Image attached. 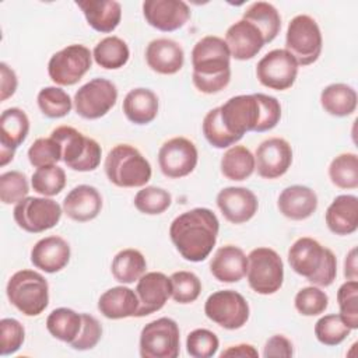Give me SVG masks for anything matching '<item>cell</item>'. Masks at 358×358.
Returning a JSON list of instances; mask_svg holds the SVG:
<instances>
[{
  "label": "cell",
  "instance_id": "cell-1",
  "mask_svg": "<svg viewBox=\"0 0 358 358\" xmlns=\"http://www.w3.org/2000/svg\"><path fill=\"white\" fill-rule=\"evenodd\" d=\"M220 231L217 215L206 207L178 215L169 227V236L179 255L189 262H203L215 246Z\"/></svg>",
  "mask_w": 358,
  "mask_h": 358
},
{
  "label": "cell",
  "instance_id": "cell-2",
  "mask_svg": "<svg viewBox=\"0 0 358 358\" xmlns=\"http://www.w3.org/2000/svg\"><path fill=\"white\" fill-rule=\"evenodd\" d=\"M220 117L227 130L239 140L248 131H268L280 120L278 102L266 94L236 95L220 106Z\"/></svg>",
  "mask_w": 358,
  "mask_h": 358
},
{
  "label": "cell",
  "instance_id": "cell-3",
  "mask_svg": "<svg viewBox=\"0 0 358 358\" xmlns=\"http://www.w3.org/2000/svg\"><path fill=\"white\" fill-rule=\"evenodd\" d=\"M192 81L203 94H217L231 81V53L225 41L207 35L192 50Z\"/></svg>",
  "mask_w": 358,
  "mask_h": 358
},
{
  "label": "cell",
  "instance_id": "cell-4",
  "mask_svg": "<svg viewBox=\"0 0 358 358\" xmlns=\"http://www.w3.org/2000/svg\"><path fill=\"white\" fill-rule=\"evenodd\" d=\"M291 268L316 287H329L337 275L336 255L316 239L302 236L288 249Z\"/></svg>",
  "mask_w": 358,
  "mask_h": 358
},
{
  "label": "cell",
  "instance_id": "cell-5",
  "mask_svg": "<svg viewBox=\"0 0 358 358\" xmlns=\"http://www.w3.org/2000/svg\"><path fill=\"white\" fill-rule=\"evenodd\" d=\"M105 173L117 187H143L152 175L145 157L130 144L115 145L105 158Z\"/></svg>",
  "mask_w": 358,
  "mask_h": 358
},
{
  "label": "cell",
  "instance_id": "cell-6",
  "mask_svg": "<svg viewBox=\"0 0 358 358\" xmlns=\"http://www.w3.org/2000/svg\"><path fill=\"white\" fill-rule=\"evenodd\" d=\"M7 298L25 316L41 315L49 303V284L46 278L34 270L14 273L6 287Z\"/></svg>",
  "mask_w": 358,
  "mask_h": 358
},
{
  "label": "cell",
  "instance_id": "cell-7",
  "mask_svg": "<svg viewBox=\"0 0 358 358\" xmlns=\"http://www.w3.org/2000/svg\"><path fill=\"white\" fill-rule=\"evenodd\" d=\"M53 137L62 147V161L67 168L78 172H90L101 164L102 148L91 137L71 126H59L52 130Z\"/></svg>",
  "mask_w": 358,
  "mask_h": 358
},
{
  "label": "cell",
  "instance_id": "cell-8",
  "mask_svg": "<svg viewBox=\"0 0 358 358\" xmlns=\"http://www.w3.org/2000/svg\"><path fill=\"white\" fill-rule=\"evenodd\" d=\"M323 48V38L317 22L306 14L294 17L285 34V50L292 55L298 66L315 63Z\"/></svg>",
  "mask_w": 358,
  "mask_h": 358
},
{
  "label": "cell",
  "instance_id": "cell-9",
  "mask_svg": "<svg viewBox=\"0 0 358 358\" xmlns=\"http://www.w3.org/2000/svg\"><path fill=\"white\" fill-rule=\"evenodd\" d=\"M249 287L260 295L277 292L284 281V264L280 255L270 248H256L248 255Z\"/></svg>",
  "mask_w": 358,
  "mask_h": 358
},
{
  "label": "cell",
  "instance_id": "cell-10",
  "mask_svg": "<svg viewBox=\"0 0 358 358\" xmlns=\"http://www.w3.org/2000/svg\"><path fill=\"white\" fill-rule=\"evenodd\" d=\"M180 351V331L171 317L147 323L140 333L141 358H176Z\"/></svg>",
  "mask_w": 358,
  "mask_h": 358
},
{
  "label": "cell",
  "instance_id": "cell-11",
  "mask_svg": "<svg viewBox=\"0 0 358 358\" xmlns=\"http://www.w3.org/2000/svg\"><path fill=\"white\" fill-rule=\"evenodd\" d=\"M92 53L80 43H73L52 55L48 63L50 80L62 87L77 84L91 69Z\"/></svg>",
  "mask_w": 358,
  "mask_h": 358
},
{
  "label": "cell",
  "instance_id": "cell-12",
  "mask_svg": "<svg viewBox=\"0 0 358 358\" xmlns=\"http://www.w3.org/2000/svg\"><path fill=\"white\" fill-rule=\"evenodd\" d=\"M62 213L63 208L53 199L27 196L15 204L13 217L21 229L29 234H39L57 225Z\"/></svg>",
  "mask_w": 358,
  "mask_h": 358
},
{
  "label": "cell",
  "instance_id": "cell-13",
  "mask_svg": "<svg viewBox=\"0 0 358 358\" xmlns=\"http://www.w3.org/2000/svg\"><path fill=\"white\" fill-rule=\"evenodd\" d=\"M204 313L215 324L236 330L246 324L250 309L242 294L234 289H220L206 299Z\"/></svg>",
  "mask_w": 358,
  "mask_h": 358
},
{
  "label": "cell",
  "instance_id": "cell-14",
  "mask_svg": "<svg viewBox=\"0 0 358 358\" xmlns=\"http://www.w3.org/2000/svg\"><path fill=\"white\" fill-rule=\"evenodd\" d=\"M117 101L116 85L106 78H94L74 94V109L84 119L94 120L105 116Z\"/></svg>",
  "mask_w": 358,
  "mask_h": 358
},
{
  "label": "cell",
  "instance_id": "cell-15",
  "mask_svg": "<svg viewBox=\"0 0 358 358\" xmlns=\"http://www.w3.org/2000/svg\"><path fill=\"white\" fill-rule=\"evenodd\" d=\"M298 63L285 49H274L266 53L256 66L259 83L270 90L285 91L291 88L298 76Z\"/></svg>",
  "mask_w": 358,
  "mask_h": 358
},
{
  "label": "cell",
  "instance_id": "cell-16",
  "mask_svg": "<svg viewBox=\"0 0 358 358\" xmlns=\"http://www.w3.org/2000/svg\"><path fill=\"white\" fill-rule=\"evenodd\" d=\"M199 152L193 141L186 137H172L158 151L161 172L171 179H179L192 173L197 165Z\"/></svg>",
  "mask_w": 358,
  "mask_h": 358
},
{
  "label": "cell",
  "instance_id": "cell-17",
  "mask_svg": "<svg viewBox=\"0 0 358 358\" xmlns=\"http://www.w3.org/2000/svg\"><path fill=\"white\" fill-rule=\"evenodd\" d=\"M292 164L291 144L281 137L262 141L255 152V169L264 179H277L287 173Z\"/></svg>",
  "mask_w": 358,
  "mask_h": 358
},
{
  "label": "cell",
  "instance_id": "cell-18",
  "mask_svg": "<svg viewBox=\"0 0 358 358\" xmlns=\"http://www.w3.org/2000/svg\"><path fill=\"white\" fill-rule=\"evenodd\" d=\"M136 294L138 298V310L136 313V317L148 316L162 309L171 298V278L161 271L144 273L137 280Z\"/></svg>",
  "mask_w": 358,
  "mask_h": 358
},
{
  "label": "cell",
  "instance_id": "cell-19",
  "mask_svg": "<svg viewBox=\"0 0 358 358\" xmlns=\"http://www.w3.org/2000/svg\"><path fill=\"white\" fill-rule=\"evenodd\" d=\"M145 21L162 32L182 28L190 18V8L182 0H145L143 3Z\"/></svg>",
  "mask_w": 358,
  "mask_h": 358
},
{
  "label": "cell",
  "instance_id": "cell-20",
  "mask_svg": "<svg viewBox=\"0 0 358 358\" xmlns=\"http://www.w3.org/2000/svg\"><path fill=\"white\" fill-rule=\"evenodd\" d=\"M29 119L20 108H8L0 116V165L6 166L14 158L15 150L25 141Z\"/></svg>",
  "mask_w": 358,
  "mask_h": 358
},
{
  "label": "cell",
  "instance_id": "cell-21",
  "mask_svg": "<svg viewBox=\"0 0 358 358\" xmlns=\"http://www.w3.org/2000/svg\"><path fill=\"white\" fill-rule=\"evenodd\" d=\"M215 201L225 220L232 224L248 222L259 208L256 194L246 187H225L220 190Z\"/></svg>",
  "mask_w": 358,
  "mask_h": 358
},
{
  "label": "cell",
  "instance_id": "cell-22",
  "mask_svg": "<svg viewBox=\"0 0 358 358\" xmlns=\"http://www.w3.org/2000/svg\"><path fill=\"white\" fill-rule=\"evenodd\" d=\"M145 62L152 71L164 76H172L183 67L185 52L176 41L158 38L147 45Z\"/></svg>",
  "mask_w": 358,
  "mask_h": 358
},
{
  "label": "cell",
  "instance_id": "cell-23",
  "mask_svg": "<svg viewBox=\"0 0 358 358\" xmlns=\"http://www.w3.org/2000/svg\"><path fill=\"white\" fill-rule=\"evenodd\" d=\"M63 213L73 221L87 222L98 217L102 210V196L96 187L78 185L63 200Z\"/></svg>",
  "mask_w": 358,
  "mask_h": 358
},
{
  "label": "cell",
  "instance_id": "cell-24",
  "mask_svg": "<svg viewBox=\"0 0 358 358\" xmlns=\"http://www.w3.org/2000/svg\"><path fill=\"white\" fill-rule=\"evenodd\" d=\"M70 245L60 236L52 235L39 239L31 249V263L45 271L57 273L70 262Z\"/></svg>",
  "mask_w": 358,
  "mask_h": 358
},
{
  "label": "cell",
  "instance_id": "cell-25",
  "mask_svg": "<svg viewBox=\"0 0 358 358\" xmlns=\"http://www.w3.org/2000/svg\"><path fill=\"white\" fill-rule=\"evenodd\" d=\"M225 43L231 57L236 60H249L255 57L266 45L260 31L245 20L236 21L227 29Z\"/></svg>",
  "mask_w": 358,
  "mask_h": 358
},
{
  "label": "cell",
  "instance_id": "cell-26",
  "mask_svg": "<svg viewBox=\"0 0 358 358\" xmlns=\"http://www.w3.org/2000/svg\"><path fill=\"white\" fill-rule=\"evenodd\" d=\"M277 207L284 217L292 221H302L316 211L317 196L308 186L292 185L280 193Z\"/></svg>",
  "mask_w": 358,
  "mask_h": 358
},
{
  "label": "cell",
  "instance_id": "cell-27",
  "mask_svg": "<svg viewBox=\"0 0 358 358\" xmlns=\"http://www.w3.org/2000/svg\"><path fill=\"white\" fill-rule=\"evenodd\" d=\"M211 274L221 282H238L248 271V256L235 245L220 248L210 262Z\"/></svg>",
  "mask_w": 358,
  "mask_h": 358
},
{
  "label": "cell",
  "instance_id": "cell-28",
  "mask_svg": "<svg viewBox=\"0 0 358 358\" xmlns=\"http://www.w3.org/2000/svg\"><path fill=\"white\" fill-rule=\"evenodd\" d=\"M327 228L336 235H351L358 228V197L354 194L337 196L324 214Z\"/></svg>",
  "mask_w": 358,
  "mask_h": 358
},
{
  "label": "cell",
  "instance_id": "cell-29",
  "mask_svg": "<svg viewBox=\"0 0 358 358\" xmlns=\"http://www.w3.org/2000/svg\"><path fill=\"white\" fill-rule=\"evenodd\" d=\"M88 25L102 34L115 31L122 20V6L115 0H80L76 1Z\"/></svg>",
  "mask_w": 358,
  "mask_h": 358
},
{
  "label": "cell",
  "instance_id": "cell-30",
  "mask_svg": "<svg viewBox=\"0 0 358 358\" xmlns=\"http://www.w3.org/2000/svg\"><path fill=\"white\" fill-rule=\"evenodd\" d=\"M98 310L112 320L136 316L138 310L137 294L124 285L112 287L99 296Z\"/></svg>",
  "mask_w": 358,
  "mask_h": 358
},
{
  "label": "cell",
  "instance_id": "cell-31",
  "mask_svg": "<svg viewBox=\"0 0 358 358\" xmlns=\"http://www.w3.org/2000/svg\"><path fill=\"white\" fill-rule=\"evenodd\" d=\"M123 113L134 124H148L158 115V96L150 88H133L123 99Z\"/></svg>",
  "mask_w": 358,
  "mask_h": 358
},
{
  "label": "cell",
  "instance_id": "cell-32",
  "mask_svg": "<svg viewBox=\"0 0 358 358\" xmlns=\"http://www.w3.org/2000/svg\"><path fill=\"white\" fill-rule=\"evenodd\" d=\"M357 91L347 84L334 83L324 87L320 92V105L331 116H350L357 109Z\"/></svg>",
  "mask_w": 358,
  "mask_h": 358
},
{
  "label": "cell",
  "instance_id": "cell-33",
  "mask_svg": "<svg viewBox=\"0 0 358 358\" xmlns=\"http://www.w3.org/2000/svg\"><path fill=\"white\" fill-rule=\"evenodd\" d=\"M242 20L253 24L263 35L264 43L275 39L281 29V17L277 8L267 1H256L243 13Z\"/></svg>",
  "mask_w": 358,
  "mask_h": 358
},
{
  "label": "cell",
  "instance_id": "cell-34",
  "mask_svg": "<svg viewBox=\"0 0 358 358\" xmlns=\"http://www.w3.org/2000/svg\"><path fill=\"white\" fill-rule=\"evenodd\" d=\"M83 316L70 308L53 309L46 319L48 331L57 340L71 344L80 334Z\"/></svg>",
  "mask_w": 358,
  "mask_h": 358
},
{
  "label": "cell",
  "instance_id": "cell-35",
  "mask_svg": "<svg viewBox=\"0 0 358 358\" xmlns=\"http://www.w3.org/2000/svg\"><path fill=\"white\" fill-rule=\"evenodd\" d=\"M147 270V262L143 253L137 249L127 248L115 255L110 266L112 275L122 284L137 281Z\"/></svg>",
  "mask_w": 358,
  "mask_h": 358
},
{
  "label": "cell",
  "instance_id": "cell-36",
  "mask_svg": "<svg viewBox=\"0 0 358 358\" xmlns=\"http://www.w3.org/2000/svg\"><path fill=\"white\" fill-rule=\"evenodd\" d=\"M92 57L99 67L106 70H116L129 62L130 50L122 38L112 35L101 39L95 45Z\"/></svg>",
  "mask_w": 358,
  "mask_h": 358
},
{
  "label": "cell",
  "instance_id": "cell-37",
  "mask_svg": "<svg viewBox=\"0 0 358 358\" xmlns=\"http://www.w3.org/2000/svg\"><path fill=\"white\" fill-rule=\"evenodd\" d=\"M221 172L229 180H245L255 172V155L245 145H232L221 158Z\"/></svg>",
  "mask_w": 358,
  "mask_h": 358
},
{
  "label": "cell",
  "instance_id": "cell-38",
  "mask_svg": "<svg viewBox=\"0 0 358 358\" xmlns=\"http://www.w3.org/2000/svg\"><path fill=\"white\" fill-rule=\"evenodd\" d=\"M330 182L338 189L358 187V157L354 152H343L329 165Z\"/></svg>",
  "mask_w": 358,
  "mask_h": 358
},
{
  "label": "cell",
  "instance_id": "cell-39",
  "mask_svg": "<svg viewBox=\"0 0 358 358\" xmlns=\"http://www.w3.org/2000/svg\"><path fill=\"white\" fill-rule=\"evenodd\" d=\"M41 112L50 119L64 117L73 108L70 95L60 87H45L36 96Z\"/></svg>",
  "mask_w": 358,
  "mask_h": 358
},
{
  "label": "cell",
  "instance_id": "cell-40",
  "mask_svg": "<svg viewBox=\"0 0 358 358\" xmlns=\"http://www.w3.org/2000/svg\"><path fill=\"white\" fill-rule=\"evenodd\" d=\"M31 185L36 193L45 197L56 196L66 186V172L57 165L36 168V171L32 173Z\"/></svg>",
  "mask_w": 358,
  "mask_h": 358
},
{
  "label": "cell",
  "instance_id": "cell-41",
  "mask_svg": "<svg viewBox=\"0 0 358 358\" xmlns=\"http://www.w3.org/2000/svg\"><path fill=\"white\" fill-rule=\"evenodd\" d=\"M351 333V329L340 315L331 313L322 316L315 324V336L319 343L333 347L341 344Z\"/></svg>",
  "mask_w": 358,
  "mask_h": 358
},
{
  "label": "cell",
  "instance_id": "cell-42",
  "mask_svg": "<svg viewBox=\"0 0 358 358\" xmlns=\"http://www.w3.org/2000/svg\"><path fill=\"white\" fill-rule=\"evenodd\" d=\"M171 193L157 186H145L134 196V207L147 215L162 214L171 207Z\"/></svg>",
  "mask_w": 358,
  "mask_h": 358
},
{
  "label": "cell",
  "instance_id": "cell-43",
  "mask_svg": "<svg viewBox=\"0 0 358 358\" xmlns=\"http://www.w3.org/2000/svg\"><path fill=\"white\" fill-rule=\"evenodd\" d=\"M201 129L206 140L215 148H228L239 141V138L232 136L221 122L220 106L207 112L203 119Z\"/></svg>",
  "mask_w": 358,
  "mask_h": 358
},
{
  "label": "cell",
  "instance_id": "cell-44",
  "mask_svg": "<svg viewBox=\"0 0 358 358\" xmlns=\"http://www.w3.org/2000/svg\"><path fill=\"white\" fill-rule=\"evenodd\" d=\"M172 298L178 303H192L201 292V281L192 271H175L171 277Z\"/></svg>",
  "mask_w": 358,
  "mask_h": 358
},
{
  "label": "cell",
  "instance_id": "cell-45",
  "mask_svg": "<svg viewBox=\"0 0 358 358\" xmlns=\"http://www.w3.org/2000/svg\"><path fill=\"white\" fill-rule=\"evenodd\" d=\"M340 316L351 330L358 329V282L347 280L337 291Z\"/></svg>",
  "mask_w": 358,
  "mask_h": 358
},
{
  "label": "cell",
  "instance_id": "cell-46",
  "mask_svg": "<svg viewBox=\"0 0 358 358\" xmlns=\"http://www.w3.org/2000/svg\"><path fill=\"white\" fill-rule=\"evenodd\" d=\"M28 159L35 168L56 165L62 159V147L53 137L36 138L28 148Z\"/></svg>",
  "mask_w": 358,
  "mask_h": 358
},
{
  "label": "cell",
  "instance_id": "cell-47",
  "mask_svg": "<svg viewBox=\"0 0 358 358\" xmlns=\"http://www.w3.org/2000/svg\"><path fill=\"white\" fill-rule=\"evenodd\" d=\"M27 175L20 171H8L0 176V200L4 204H17L28 196Z\"/></svg>",
  "mask_w": 358,
  "mask_h": 358
},
{
  "label": "cell",
  "instance_id": "cell-48",
  "mask_svg": "<svg viewBox=\"0 0 358 358\" xmlns=\"http://www.w3.org/2000/svg\"><path fill=\"white\" fill-rule=\"evenodd\" d=\"M294 305L303 316H317L327 309L329 296L316 285L305 287L296 292Z\"/></svg>",
  "mask_w": 358,
  "mask_h": 358
},
{
  "label": "cell",
  "instance_id": "cell-49",
  "mask_svg": "<svg viewBox=\"0 0 358 358\" xmlns=\"http://www.w3.org/2000/svg\"><path fill=\"white\" fill-rule=\"evenodd\" d=\"M220 340L215 333L208 329H194L187 334L186 350L193 358H210L217 354Z\"/></svg>",
  "mask_w": 358,
  "mask_h": 358
},
{
  "label": "cell",
  "instance_id": "cell-50",
  "mask_svg": "<svg viewBox=\"0 0 358 358\" xmlns=\"http://www.w3.org/2000/svg\"><path fill=\"white\" fill-rule=\"evenodd\" d=\"M25 340L24 326L13 317L0 320V354L3 357L17 352Z\"/></svg>",
  "mask_w": 358,
  "mask_h": 358
},
{
  "label": "cell",
  "instance_id": "cell-51",
  "mask_svg": "<svg viewBox=\"0 0 358 358\" xmlns=\"http://www.w3.org/2000/svg\"><path fill=\"white\" fill-rule=\"evenodd\" d=\"M83 316V327L77 338L70 344L74 350L87 351L94 348L101 337H102V326L96 317L88 313H81Z\"/></svg>",
  "mask_w": 358,
  "mask_h": 358
},
{
  "label": "cell",
  "instance_id": "cell-52",
  "mask_svg": "<svg viewBox=\"0 0 358 358\" xmlns=\"http://www.w3.org/2000/svg\"><path fill=\"white\" fill-rule=\"evenodd\" d=\"M294 355L292 343L282 334H274L271 336L263 348V357L271 358V357H285L289 358Z\"/></svg>",
  "mask_w": 358,
  "mask_h": 358
},
{
  "label": "cell",
  "instance_id": "cell-53",
  "mask_svg": "<svg viewBox=\"0 0 358 358\" xmlns=\"http://www.w3.org/2000/svg\"><path fill=\"white\" fill-rule=\"evenodd\" d=\"M0 101H6L14 95L18 80L15 71L4 62L0 63Z\"/></svg>",
  "mask_w": 358,
  "mask_h": 358
},
{
  "label": "cell",
  "instance_id": "cell-54",
  "mask_svg": "<svg viewBox=\"0 0 358 358\" xmlns=\"http://www.w3.org/2000/svg\"><path fill=\"white\" fill-rule=\"evenodd\" d=\"M220 357H239V358H245V357H252V358H257L259 352L252 345V344H236V345H231L227 350H224Z\"/></svg>",
  "mask_w": 358,
  "mask_h": 358
},
{
  "label": "cell",
  "instance_id": "cell-55",
  "mask_svg": "<svg viewBox=\"0 0 358 358\" xmlns=\"http://www.w3.org/2000/svg\"><path fill=\"white\" fill-rule=\"evenodd\" d=\"M344 275L347 280H355L358 278V266H357V249L352 248L344 260Z\"/></svg>",
  "mask_w": 358,
  "mask_h": 358
}]
</instances>
